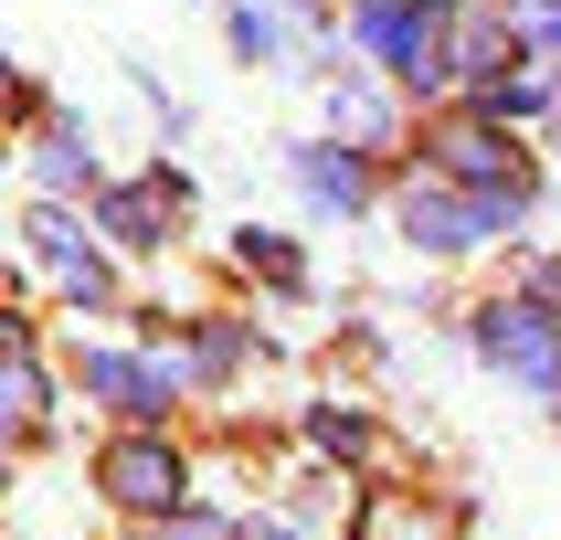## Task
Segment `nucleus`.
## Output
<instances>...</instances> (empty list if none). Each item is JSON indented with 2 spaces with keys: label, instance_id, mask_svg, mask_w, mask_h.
Returning <instances> with one entry per match:
<instances>
[{
  "label": "nucleus",
  "instance_id": "f257e3e1",
  "mask_svg": "<svg viewBox=\"0 0 561 540\" xmlns=\"http://www.w3.org/2000/svg\"><path fill=\"white\" fill-rule=\"evenodd\" d=\"M477 340H488V360H499V371H519V381H561V340L540 329L530 308H488V329H477Z\"/></svg>",
  "mask_w": 561,
  "mask_h": 540
},
{
  "label": "nucleus",
  "instance_id": "f03ea898",
  "mask_svg": "<svg viewBox=\"0 0 561 540\" xmlns=\"http://www.w3.org/2000/svg\"><path fill=\"white\" fill-rule=\"evenodd\" d=\"M106 487H117L127 508H170L181 498V456L149 445V435H127V445H106Z\"/></svg>",
  "mask_w": 561,
  "mask_h": 540
},
{
  "label": "nucleus",
  "instance_id": "7ed1b4c3",
  "mask_svg": "<svg viewBox=\"0 0 561 540\" xmlns=\"http://www.w3.org/2000/svg\"><path fill=\"white\" fill-rule=\"evenodd\" d=\"M392 540H445V519H435V508H403V519H392Z\"/></svg>",
  "mask_w": 561,
  "mask_h": 540
},
{
  "label": "nucleus",
  "instance_id": "20e7f679",
  "mask_svg": "<svg viewBox=\"0 0 561 540\" xmlns=\"http://www.w3.org/2000/svg\"><path fill=\"white\" fill-rule=\"evenodd\" d=\"M244 540H297V530H286V519H244Z\"/></svg>",
  "mask_w": 561,
  "mask_h": 540
},
{
  "label": "nucleus",
  "instance_id": "39448f33",
  "mask_svg": "<svg viewBox=\"0 0 561 540\" xmlns=\"http://www.w3.org/2000/svg\"><path fill=\"white\" fill-rule=\"evenodd\" d=\"M170 540H222V530H213V519H181V530H170Z\"/></svg>",
  "mask_w": 561,
  "mask_h": 540
}]
</instances>
